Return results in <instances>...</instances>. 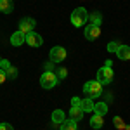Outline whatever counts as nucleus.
<instances>
[{
    "instance_id": "obj_1",
    "label": "nucleus",
    "mask_w": 130,
    "mask_h": 130,
    "mask_svg": "<svg viewBox=\"0 0 130 130\" xmlns=\"http://www.w3.org/2000/svg\"><path fill=\"white\" fill-rule=\"evenodd\" d=\"M87 21H89V12H87L85 7H78V9H75L71 12V24H73L75 28L83 26Z\"/></svg>"
},
{
    "instance_id": "obj_2",
    "label": "nucleus",
    "mask_w": 130,
    "mask_h": 130,
    "mask_svg": "<svg viewBox=\"0 0 130 130\" xmlns=\"http://www.w3.org/2000/svg\"><path fill=\"white\" fill-rule=\"evenodd\" d=\"M83 94H87V97H90V99H95V97L102 95V83L97 80L87 82L83 85Z\"/></svg>"
},
{
    "instance_id": "obj_3",
    "label": "nucleus",
    "mask_w": 130,
    "mask_h": 130,
    "mask_svg": "<svg viewBox=\"0 0 130 130\" xmlns=\"http://www.w3.org/2000/svg\"><path fill=\"white\" fill-rule=\"evenodd\" d=\"M57 76H56V73L54 71H45L43 75L40 76V85L43 89H52V87H56V83H57Z\"/></svg>"
},
{
    "instance_id": "obj_4",
    "label": "nucleus",
    "mask_w": 130,
    "mask_h": 130,
    "mask_svg": "<svg viewBox=\"0 0 130 130\" xmlns=\"http://www.w3.org/2000/svg\"><path fill=\"white\" fill-rule=\"evenodd\" d=\"M115 78V73H113V68H108V66H102L99 71H97V82H101L102 85H108L111 83Z\"/></svg>"
},
{
    "instance_id": "obj_5",
    "label": "nucleus",
    "mask_w": 130,
    "mask_h": 130,
    "mask_svg": "<svg viewBox=\"0 0 130 130\" xmlns=\"http://www.w3.org/2000/svg\"><path fill=\"white\" fill-rule=\"evenodd\" d=\"M64 59H66V49L64 47H54V49L50 50V61L54 64L62 62Z\"/></svg>"
},
{
    "instance_id": "obj_6",
    "label": "nucleus",
    "mask_w": 130,
    "mask_h": 130,
    "mask_svg": "<svg viewBox=\"0 0 130 130\" xmlns=\"http://www.w3.org/2000/svg\"><path fill=\"white\" fill-rule=\"evenodd\" d=\"M35 24H37V23H35L33 18H23V19L19 21V31H21V33H24V35H28V33L33 31Z\"/></svg>"
},
{
    "instance_id": "obj_7",
    "label": "nucleus",
    "mask_w": 130,
    "mask_h": 130,
    "mask_svg": "<svg viewBox=\"0 0 130 130\" xmlns=\"http://www.w3.org/2000/svg\"><path fill=\"white\" fill-rule=\"evenodd\" d=\"M101 35V26H95V24H87L85 26V38L90 42H94L95 38H99Z\"/></svg>"
},
{
    "instance_id": "obj_8",
    "label": "nucleus",
    "mask_w": 130,
    "mask_h": 130,
    "mask_svg": "<svg viewBox=\"0 0 130 130\" xmlns=\"http://www.w3.org/2000/svg\"><path fill=\"white\" fill-rule=\"evenodd\" d=\"M26 43L30 45V47H40L42 43H43V38H42L38 33H35V31H31L26 35Z\"/></svg>"
},
{
    "instance_id": "obj_9",
    "label": "nucleus",
    "mask_w": 130,
    "mask_h": 130,
    "mask_svg": "<svg viewBox=\"0 0 130 130\" xmlns=\"http://www.w3.org/2000/svg\"><path fill=\"white\" fill-rule=\"evenodd\" d=\"M24 42H26V35L21 33L19 30L14 31V33L10 35V45H14V47H19V45H23Z\"/></svg>"
},
{
    "instance_id": "obj_10",
    "label": "nucleus",
    "mask_w": 130,
    "mask_h": 130,
    "mask_svg": "<svg viewBox=\"0 0 130 130\" xmlns=\"http://www.w3.org/2000/svg\"><path fill=\"white\" fill-rule=\"evenodd\" d=\"M116 57L121 61H128L130 59V47L128 45H120V49L116 50Z\"/></svg>"
},
{
    "instance_id": "obj_11",
    "label": "nucleus",
    "mask_w": 130,
    "mask_h": 130,
    "mask_svg": "<svg viewBox=\"0 0 130 130\" xmlns=\"http://www.w3.org/2000/svg\"><path fill=\"white\" fill-rule=\"evenodd\" d=\"M102 125H104V116H101V115H94V116L90 118V127H92V128L97 130V128H101Z\"/></svg>"
},
{
    "instance_id": "obj_12",
    "label": "nucleus",
    "mask_w": 130,
    "mask_h": 130,
    "mask_svg": "<svg viewBox=\"0 0 130 130\" xmlns=\"http://www.w3.org/2000/svg\"><path fill=\"white\" fill-rule=\"evenodd\" d=\"M0 10L4 14H10L14 10V5H12V0H0Z\"/></svg>"
},
{
    "instance_id": "obj_13",
    "label": "nucleus",
    "mask_w": 130,
    "mask_h": 130,
    "mask_svg": "<svg viewBox=\"0 0 130 130\" xmlns=\"http://www.w3.org/2000/svg\"><path fill=\"white\" fill-rule=\"evenodd\" d=\"M64 120H66V115H64V111H62V109H56L54 113H52V121H54V123L61 125Z\"/></svg>"
},
{
    "instance_id": "obj_14",
    "label": "nucleus",
    "mask_w": 130,
    "mask_h": 130,
    "mask_svg": "<svg viewBox=\"0 0 130 130\" xmlns=\"http://www.w3.org/2000/svg\"><path fill=\"white\" fill-rule=\"evenodd\" d=\"M94 101L90 99V97H85V99H82V104H80V108L83 109V113H87V111H94Z\"/></svg>"
},
{
    "instance_id": "obj_15",
    "label": "nucleus",
    "mask_w": 130,
    "mask_h": 130,
    "mask_svg": "<svg viewBox=\"0 0 130 130\" xmlns=\"http://www.w3.org/2000/svg\"><path fill=\"white\" fill-rule=\"evenodd\" d=\"M70 116H71V120L80 121L82 118H83V109H82V108H71L70 109Z\"/></svg>"
},
{
    "instance_id": "obj_16",
    "label": "nucleus",
    "mask_w": 130,
    "mask_h": 130,
    "mask_svg": "<svg viewBox=\"0 0 130 130\" xmlns=\"http://www.w3.org/2000/svg\"><path fill=\"white\" fill-rule=\"evenodd\" d=\"M108 109H109V108H108L106 102H99V104L94 106V113H95V115H101V116H104V115L108 113Z\"/></svg>"
},
{
    "instance_id": "obj_17",
    "label": "nucleus",
    "mask_w": 130,
    "mask_h": 130,
    "mask_svg": "<svg viewBox=\"0 0 130 130\" xmlns=\"http://www.w3.org/2000/svg\"><path fill=\"white\" fill-rule=\"evenodd\" d=\"M61 130H78L76 121L75 120H64L62 123H61Z\"/></svg>"
},
{
    "instance_id": "obj_18",
    "label": "nucleus",
    "mask_w": 130,
    "mask_h": 130,
    "mask_svg": "<svg viewBox=\"0 0 130 130\" xmlns=\"http://www.w3.org/2000/svg\"><path fill=\"white\" fill-rule=\"evenodd\" d=\"M89 19L92 21L90 24H95V26H101V24H102V16H101V12H92V14H89Z\"/></svg>"
},
{
    "instance_id": "obj_19",
    "label": "nucleus",
    "mask_w": 130,
    "mask_h": 130,
    "mask_svg": "<svg viewBox=\"0 0 130 130\" xmlns=\"http://www.w3.org/2000/svg\"><path fill=\"white\" fill-rule=\"evenodd\" d=\"M54 73H56V76H57V80H59V82L64 80V78L68 76V70H66V68H57Z\"/></svg>"
},
{
    "instance_id": "obj_20",
    "label": "nucleus",
    "mask_w": 130,
    "mask_h": 130,
    "mask_svg": "<svg viewBox=\"0 0 130 130\" xmlns=\"http://www.w3.org/2000/svg\"><path fill=\"white\" fill-rule=\"evenodd\" d=\"M5 76H7V80H14V78L18 76V70H16L14 66H10L9 70L5 71Z\"/></svg>"
},
{
    "instance_id": "obj_21",
    "label": "nucleus",
    "mask_w": 130,
    "mask_h": 130,
    "mask_svg": "<svg viewBox=\"0 0 130 130\" xmlns=\"http://www.w3.org/2000/svg\"><path fill=\"white\" fill-rule=\"evenodd\" d=\"M113 123H115V127H116L118 130H123L125 127H127V125L123 123V120H121L120 116H115V118H113Z\"/></svg>"
},
{
    "instance_id": "obj_22",
    "label": "nucleus",
    "mask_w": 130,
    "mask_h": 130,
    "mask_svg": "<svg viewBox=\"0 0 130 130\" xmlns=\"http://www.w3.org/2000/svg\"><path fill=\"white\" fill-rule=\"evenodd\" d=\"M121 43H118V42H109L108 43V52H113V54H116V50L120 49Z\"/></svg>"
},
{
    "instance_id": "obj_23",
    "label": "nucleus",
    "mask_w": 130,
    "mask_h": 130,
    "mask_svg": "<svg viewBox=\"0 0 130 130\" xmlns=\"http://www.w3.org/2000/svg\"><path fill=\"white\" fill-rule=\"evenodd\" d=\"M9 68H10V62H9V61H7V59H2V61H0V70L7 71V70H9Z\"/></svg>"
},
{
    "instance_id": "obj_24",
    "label": "nucleus",
    "mask_w": 130,
    "mask_h": 130,
    "mask_svg": "<svg viewBox=\"0 0 130 130\" xmlns=\"http://www.w3.org/2000/svg\"><path fill=\"white\" fill-rule=\"evenodd\" d=\"M80 104H82L80 97H73V99H71V108H80Z\"/></svg>"
},
{
    "instance_id": "obj_25",
    "label": "nucleus",
    "mask_w": 130,
    "mask_h": 130,
    "mask_svg": "<svg viewBox=\"0 0 130 130\" xmlns=\"http://www.w3.org/2000/svg\"><path fill=\"white\" fill-rule=\"evenodd\" d=\"M43 68H45V71H54V70H56V66H54V62H52V61L45 62V64H43Z\"/></svg>"
},
{
    "instance_id": "obj_26",
    "label": "nucleus",
    "mask_w": 130,
    "mask_h": 130,
    "mask_svg": "<svg viewBox=\"0 0 130 130\" xmlns=\"http://www.w3.org/2000/svg\"><path fill=\"white\" fill-rule=\"evenodd\" d=\"M0 130H14L10 123H0Z\"/></svg>"
},
{
    "instance_id": "obj_27",
    "label": "nucleus",
    "mask_w": 130,
    "mask_h": 130,
    "mask_svg": "<svg viewBox=\"0 0 130 130\" xmlns=\"http://www.w3.org/2000/svg\"><path fill=\"white\" fill-rule=\"evenodd\" d=\"M5 80H7V76H5V71L0 70V85H2V83H4Z\"/></svg>"
},
{
    "instance_id": "obj_28",
    "label": "nucleus",
    "mask_w": 130,
    "mask_h": 130,
    "mask_svg": "<svg viewBox=\"0 0 130 130\" xmlns=\"http://www.w3.org/2000/svg\"><path fill=\"white\" fill-rule=\"evenodd\" d=\"M104 66H108V68H111V66H113V62H111V61L108 59V61H106V64H104Z\"/></svg>"
},
{
    "instance_id": "obj_29",
    "label": "nucleus",
    "mask_w": 130,
    "mask_h": 130,
    "mask_svg": "<svg viewBox=\"0 0 130 130\" xmlns=\"http://www.w3.org/2000/svg\"><path fill=\"white\" fill-rule=\"evenodd\" d=\"M0 61H2V57H0Z\"/></svg>"
}]
</instances>
